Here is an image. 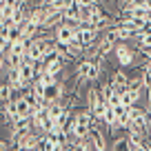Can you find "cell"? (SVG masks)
Here are the masks:
<instances>
[{
	"label": "cell",
	"mask_w": 151,
	"mask_h": 151,
	"mask_svg": "<svg viewBox=\"0 0 151 151\" xmlns=\"http://www.w3.org/2000/svg\"><path fill=\"white\" fill-rule=\"evenodd\" d=\"M113 56L118 60V67H133L138 58V49L133 51L127 42H116V49H113Z\"/></svg>",
	"instance_id": "obj_1"
},
{
	"label": "cell",
	"mask_w": 151,
	"mask_h": 151,
	"mask_svg": "<svg viewBox=\"0 0 151 151\" xmlns=\"http://www.w3.org/2000/svg\"><path fill=\"white\" fill-rule=\"evenodd\" d=\"M122 69H124V67H120V69H116L111 76H109V80H111V85L116 87V91H118V93H122V91L127 89V82H129V76L124 73Z\"/></svg>",
	"instance_id": "obj_2"
},
{
	"label": "cell",
	"mask_w": 151,
	"mask_h": 151,
	"mask_svg": "<svg viewBox=\"0 0 151 151\" xmlns=\"http://www.w3.org/2000/svg\"><path fill=\"white\" fill-rule=\"evenodd\" d=\"M80 14H82V5H78V2L73 0V2L62 11V18L69 20V22H78V20H80Z\"/></svg>",
	"instance_id": "obj_3"
},
{
	"label": "cell",
	"mask_w": 151,
	"mask_h": 151,
	"mask_svg": "<svg viewBox=\"0 0 151 151\" xmlns=\"http://www.w3.org/2000/svg\"><path fill=\"white\" fill-rule=\"evenodd\" d=\"M109 149L118 151V149H129V136H120V138H113L111 140V147Z\"/></svg>",
	"instance_id": "obj_4"
},
{
	"label": "cell",
	"mask_w": 151,
	"mask_h": 151,
	"mask_svg": "<svg viewBox=\"0 0 151 151\" xmlns=\"http://www.w3.org/2000/svg\"><path fill=\"white\" fill-rule=\"evenodd\" d=\"M42 5H51V2H56V0H40Z\"/></svg>",
	"instance_id": "obj_5"
}]
</instances>
